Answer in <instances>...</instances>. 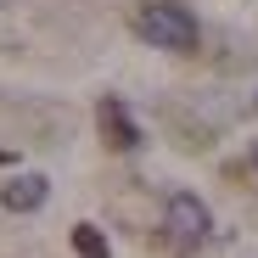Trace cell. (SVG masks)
Masks as SVG:
<instances>
[{"label":"cell","instance_id":"6da1fadb","mask_svg":"<svg viewBox=\"0 0 258 258\" xmlns=\"http://www.w3.org/2000/svg\"><path fill=\"white\" fill-rule=\"evenodd\" d=\"M135 28H141V39H152L163 51H197V17L174 0H146L135 12Z\"/></svg>","mask_w":258,"mask_h":258},{"label":"cell","instance_id":"7a4b0ae2","mask_svg":"<svg viewBox=\"0 0 258 258\" xmlns=\"http://www.w3.org/2000/svg\"><path fill=\"white\" fill-rule=\"evenodd\" d=\"M163 225H168V236H174L180 247H197V241H208V230H213L208 208H202L191 191H174V197H168V208H163Z\"/></svg>","mask_w":258,"mask_h":258},{"label":"cell","instance_id":"3957f363","mask_svg":"<svg viewBox=\"0 0 258 258\" xmlns=\"http://www.w3.org/2000/svg\"><path fill=\"white\" fill-rule=\"evenodd\" d=\"M96 123H101V141H107L112 152H135V146H141V129H135V118L123 112V101L107 96V101L96 107Z\"/></svg>","mask_w":258,"mask_h":258},{"label":"cell","instance_id":"277c9868","mask_svg":"<svg viewBox=\"0 0 258 258\" xmlns=\"http://www.w3.org/2000/svg\"><path fill=\"white\" fill-rule=\"evenodd\" d=\"M45 191H51V185H45V174H17L6 191H0V202H6L12 213H34L39 202H45Z\"/></svg>","mask_w":258,"mask_h":258},{"label":"cell","instance_id":"5b68a950","mask_svg":"<svg viewBox=\"0 0 258 258\" xmlns=\"http://www.w3.org/2000/svg\"><path fill=\"white\" fill-rule=\"evenodd\" d=\"M73 252L79 258H112V247H107V236L96 225H73Z\"/></svg>","mask_w":258,"mask_h":258},{"label":"cell","instance_id":"8992f818","mask_svg":"<svg viewBox=\"0 0 258 258\" xmlns=\"http://www.w3.org/2000/svg\"><path fill=\"white\" fill-rule=\"evenodd\" d=\"M252 174H258V146H252Z\"/></svg>","mask_w":258,"mask_h":258}]
</instances>
